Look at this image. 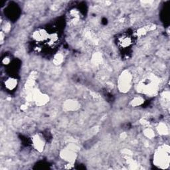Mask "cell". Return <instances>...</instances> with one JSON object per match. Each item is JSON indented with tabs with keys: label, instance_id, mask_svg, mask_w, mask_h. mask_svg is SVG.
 <instances>
[{
	"label": "cell",
	"instance_id": "obj_1",
	"mask_svg": "<svg viewBox=\"0 0 170 170\" xmlns=\"http://www.w3.org/2000/svg\"><path fill=\"white\" fill-rule=\"evenodd\" d=\"M158 86H159V79L155 76L151 75L138 84V90L143 94L153 95L157 93Z\"/></svg>",
	"mask_w": 170,
	"mask_h": 170
},
{
	"label": "cell",
	"instance_id": "obj_2",
	"mask_svg": "<svg viewBox=\"0 0 170 170\" xmlns=\"http://www.w3.org/2000/svg\"><path fill=\"white\" fill-rule=\"evenodd\" d=\"M154 164L161 168H168L169 163V147L168 145L161 146L155 152Z\"/></svg>",
	"mask_w": 170,
	"mask_h": 170
},
{
	"label": "cell",
	"instance_id": "obj_3",
	"mask_svg": "<svg viewBox=\"0 0 170 170\" xmlns=\"http://www.w3.org/2000/svg\"><path fill=\"white\" fill-rule=\"evenodd\" d=\"M132 74L127 70L124 71L120 74L118 80V89L122 93H127L132 87Z\"/></svg>",
	"mask_w": 170,
	"mask_h": 170
},
{
	"label": "cell",
	"instance_id": "obj_4",
	"mask_svg": "<svg viewBox=\"0 0 170 170\" xmlns=\"http://www.w3.org/2000/svg\"><path fill=\"white\" fill-rule=\"evenodd\" d=\"M60 155H61L63 159H64L69 163H73L75 161L77 157L75 149L73 148L63 149L61 153H60Z\"/></svg>",
	"mask_w": 170,
	"mask_h": 170
},
{
	"label": "cell",
	"instance_id": "obj_5",
	"mask_svg": "<svg viewBox=\"0 0 170 170\" xmlns=\"http://www.w3.org/2000/svg\"><path fill=\"white\" fill-rule=\"evenodd\" d=\"M32 142L34 148H35L37 151L41 152L43 150L45 147V142L44 140L42 139L41 137H40L38 135H36V136H35L33 138Z\"/></svg>",
	"mask_w": 170,
	"mask_h": 170
},
{
	"label": "cell",
	"instance_id": "obj_6",
	"mask_svg": "<svg viewBox=\"0 0 170 170\" xmlns=\"http://www.w3.org/2000/svg\"><path fill=\"white\" fill-rule=\"evenodd\" d=\"M64 108L66 110H75L79 108V104L74 100H68L64 104Z\"/></svg>",
	"mask_w": 170,
	"mask_h": 170
},
{
	"label": "cell",
	"instance_id": "obj_7",
	"mask_svg": "<svg viewBox=\"0 0 170 170\" xmlns=\"http://www.w3.org/2000/svg\"><path fill=\"white\" fill-rule=\"evenodd\" d=\"M157 132L161 135H167L169 133V129L168 126L164 123H160L157 127Z\"/></svg>",
	"mask_w": 170,
	"mask_h": 170
},
{
	"label": "cell",
	"instance_id": "obj_8",
	"mask_svg": "<svg viewBox=\"0 0 170 170\" xmlns=\"http://www.w3.org/2000/svg\"><path fill=\"white\" fill-rule=\"evenodd\" d=\"M33 36H34V38L37 39V41H42V40L47 38V34L45 32V31L41 30V31H37V32H35Z\"/></svg>",
	"mask_w": 170,
	"mask_h": 170
},
{
	"label": "cell",
	"instance_id": "obj_9",
	"mask_svg": "<svg viewBox=\"0 0 170 170\" xmlns=\"http://www.w3.org/2000/svg\"><path fill=\"white\" fill-rule=\"evenodd\" d=\"M5 86L10 90H13L17 86V80L15 79H9L5 82Z\"/></svg>",
	"mask_w": 170,
	"mask_h": 170
},
{
	"label": "cell",
	"instance_id": "obj_10",
	"mask_svg": "<svg viewBox=\"0 0 170 170\" xmlns=\"http://www.w3.org/2000/svg\"><path fill=\"white\" fill-rule=\"evenodd\" d=\"M144 102V100L143 98L141 96H137L134 98L130 102V105L132 106H138L142 105Z\"/></svg>",
	"mask_w": 170,
	"mask_h": 170
},
{
	"label": "cell",
	"instance_id": "obj_11",
	"mask_svg": "<svg viewBox=\"0 0 170 170\" xmlns=\"http://www.w3.org/2000/svg\"><path fill=\"white\" fill-rule=\"evenodd\" d=\"M144 135L147 137L149 138V139H152V138H153L155 136V134H154V132L153 131V130L151 129V128H146L144 130Z\"/></svg>",
	"mask_w": 170,
	"mask_h": 170
},
{
	"label": "cell",
	"instance_id": "obj_12",
	"mask_svg": "<svg viewBox=\"0 0 170 170\" xmlns=\"http://www.w3.org/2000/svg\"><path fill=\"white\" fill-rule=\"evenodd\" d=\"M63 60V56L61 54H57L54 57L53 62L55 65H60Z\"/></svg>",
	"mask_w": 170,
	"mask_h": 170
},
{
	"label": "cell",
	"instance_id": "obj_13",
	"mask_svg": "<svg viewBox=\"0 0 170 170\" xmlns=\"http://www.w3.org/2000/svg\"><path fill=\"white\" fill-rule=\"evenodd\" d=\"M121 45H122L124 47H128L129 46V45L130 44V39L128 37H126V38H124L121 40Z\"/></svg>",
	"mask_w": 170,
	"mask_h": 170
}]
</instances>
